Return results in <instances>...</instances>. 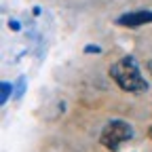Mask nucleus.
Masks as SVG:
<instances>
[{"instance_id": "1", "label": "nucleus", "mask_w": 152, "mask_h": 152, "mask_svg": "<svg viewBox=\"0 0 152 152\" xmlns=\"http://www.w3.org/2000/svg\"><path fill=\"white\" fill-rule=\"evenodd\" d=\"M110 78L116 83L118 89H123L125 93H133V95H140V93H146L148 91V80L144 78V74L135 61V57L131 55H125L121 57L118 61H114L108 70Z\"/></svg>"}, {"instance_id": "2", "label": "nucleus", "mask_w": 152, "mask_h": 152, "mask_svg": "<svg viewBox=\"0 0 152 152\" xmlns=\"http://www.w3.org/2000/svg\"><path fill=\"white\" fill-rule=\"evenodd\" d=\"M135 131H133V125L123 121V118H114V121H108L99 133V144L112 152H116L125 142H129Z\"/></svg>"}, {"instance_id": "3", "label": "nucleus", "mask_w": 152, "mask_h": 152, "mask_svg": "<svg viewBox=\"0 0 152 152\" xmlns=\"http://www.w3.org/2000/svg\"><path fill=\"white\" fill-rule=\"evenodd\" d=\"M116 23L123 26V28H140V26H146V23H152V11H129V13H123Z\"/></svg>"}, {"instance_id": "4", "label": "nucleus", "mask_w": 152, "mask_h": 152, "mask_svg": "<svg viewBox=\"0 0 152 152\" xmlns=\"http://www.w3.org/2000/svg\"><path fill=\"white\" fill-rule=\"evenodd\" d=\"M11 93H13V87H11V83H2L0 85V104H7L9 102V97H11Z\"/></svg>"}, {"instance_id": "5", "label": "nucleus", "mask_w": 152, "mask_h": 152, "mask_svg": "<svg viewBox=\"0 0 152 152\" xmlns=\"http://www.w3.org/2000/svg\"><path fill=\"white\" fill-rule=\"evenodd\" d=\"M23 89H26V80H23V78H19V87H17V97H21V95H23Z\"/></svg>"}, {"instance_id": "6", "label": "nucleus", "mask_w": 152, "mask_h": 152, "mask_svg": "<svg viewBox=\"0 0 152 152\" xmlns=\"http://www.w3.org/2000/svg\"><path fill=\"white\" fill-rule=\"evenodd\" d=\"M9 26H11L13 30H19V23H17V21H9Z\"/></svg>"}, {"instance_id": "7", "label": "nucleus", "mask_w": 152, "mask_h": 152, "mask_svg": "<svg viewBox=\"0 0 152 152\" xmlns=\"http://www.w3.org/2000/svg\"><path fill=\"white\" fill-rule=\"evenodd\" d=\"M148 137H150V140H152V127H150V129H148Z\"/></svg>"}, {"instance_id": "8", "label": "nucleus", "mask_w": 152, "mask_h": 152, "mask_svg": "<svg viewBox=\"0 0 152 152\" xmlns=\"http://www.w3.org/2000/svg\"><path fill=\"white\" fill-rule=\"evenodd\" d=\"M148 68H150V70H152V61H150V64H148Z\"/></svg>"}]
</instances>
